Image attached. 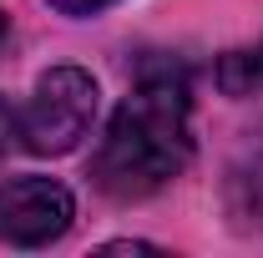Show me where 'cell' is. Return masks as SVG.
Wrapping results in <instances>:
<instances>
[{
  "label": "cell",
  "instance_id": "cell-1",
  "mask_svg": "<svg viewBox=\"0 0 263 258\" xmlns=\"http://www.w3.org/2000/svg\"><path fill=\"white\" fill-rule=\"evenodd\" d=\"M193 157V106L182 71H142L91 152V182L117 202L167 188Z\"/></svg>",
  "mask_w": 263,
  "mask_h": 258
},
{
  "label": "cell",
  "instance_id": "cell-2",
  "mask_svg": "<svg viewBox=\"0 0 263 258\" xmlns=\"http://www.w3.org/2000/svg\"><path fill=\"white\" fill-rule=\"evenodd\" d=\"M97 76L81 66H51L35 81L26 112H15V137L31 147L35 157H61L71 147H81V137L97 122Z\"/></svg>",
  "mask_w": 263,
  "mask_h": 258
},
{
  "label": "cell",
  "instance_id": "cell-3",
  "mask_svg": "<svg viewBox=\"0 0 263 258\" xmlns=\"http://www.w3.org/2000/svg\"><path fill=\"white\" fill-rule=\"evenodd\" d=\"M76 218V197L56 177H10L0 182V243L10 248H46Z\"/></svg>",
  "mask_w": 263,
  "mask_h": 258
},
{
  "label": "cell",
  "instance_id": "cell-4",
  "mask_svg": "<svg viewBox=\"0 0 263 258\" xmlns=\"http://www.w3.org/2000/svg\"><path fill=\"white\" fill-rule=\"evenodd\" d=\"M61 15H97V10H106V5H117V0H51Z\"/></svg>",
  "mask_w": 263,
  "mask_h": 258
},
{
  "label": "cell",
  "instance_id": "cell-5",
  "mask_svg": "<svg viewBox=\"0 0 263 258\" xmlns=\"http://www.w3.org/2000/svg\"><path fill=\"white\" fill-rule=\"evenodd\" d=\"M10 137H15V112H10V101L0 97V157H5V147H10Z\"/></svg>",
  "mask_w": 263,
  "mask_h": 258
},
{
  "label": "cell",
  "instance_id": "cell-6",
  "mask_svg": "<svg viewBox=\"0 0 263 258\" xmlns=\"http://www.w3.org/2000/svg\"><path fill=\"white\" fill-rule=\"evenodd\" d=\"M0 35H5V15H0Z\"/></svg>",
  "mask_w": 263,
  "mask_h": 258
},
{
  "label": "cell",
  "instance_id": "cell-7",
  "mask_svg": "<svg viewBox=\"0 0 263 258\" xmlns=\"http://www.w3.org/2000/svg\"><path fill=\"white\" fill-rule=\"evenodd\" d=\"M258 71H263V51H258Z\"/></svg>",
  "mask_w": 263,
  "mask_h": 258
}]
</instances>
